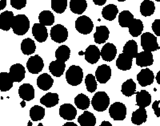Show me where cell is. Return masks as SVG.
<instances>
[{"mask_svg":"<svg viewBox=\"0 0 160 126\" xmlns=\"http://www.w3.org/2000/svg\"><path fill=\"white\" fill-rule=\"evenodd\" d=\"M13 32L17 35H24L30 29V20L25 15H17L14 16L11 24Z\"/></svg>","mask_w":160,"mask_h":126,"instance_id":"obj_1","label":"cell"},{"mask_svg":"<svg viewBox=\"0 0 160 126\" xmlns=\"http://www.w3.org/2000/svg\"><path fill=\"white\" fill-rule=\"evenodd\" d=\"M83 79V71L78 65H71L66 72L67 82L71 86L79 85Z\"/></svg>","mask_w":160,"mask_h":126,"instance_id":"obj_2","label":"cell"},{"mask_svg":"<svg viewBox=\"0 0 160 126\" xmlns=\"http://www.w3.org/2000/svg\"><path fill=\"white\" fill-rule=\"evenodd\" d=\"M93 108L97 112H104L110 104V97L105 92H98L91 100Z\"/></svg>","mask_w":160,"mask_h":126,"instance_id":"obj_3","label":"cell"},{"mask_svg":"<svg viewBox=\"0 0 160 126\" xmlns=\"http://www.w3.org/2000/svg\"><path fill=\"white\" fill-rule=\"evenodd\" d=\"M141 46L143 51H155L159 49V45L155 35L151 32H144L141 35Z\"/></svg>","mask_w":160,"mask_h":126,"instance_id":"obj_4","label":"cell"},{"mask_svg":"<svg viewBox=\"0 0 160 126\" xmlns=\"http://www.w3.org/2000/svg\"><path fill=\"white\" fill-rule=\"evenodd\" d=\"M94 28L92 20L87 15H81L75 21V29L82 35H88Z\"/></svg>","mask_w":160,"mask_h":126,"instance_id":"obj_5","label":"cell"},{"mask_svg":"<svg viewBox=\"0 0 160 126\" xmlns=\"http://www.w3.org/2000/svg\"><path fill=\"white\" fill-rule=\"evenodd\" d=\"M50 35L53 41L58 44H62L68 39V31L63 25L57 24L51 28Z\"/></svg>","mask_w":160,"mask_h":126,"instance_id":"obj_6","label":"cell"},{"mask_svg":"<svg viewBox=\"0 0 160 126\" xmlns=\"http://www.w3.org/2000/svg\"><path fill=\"white\" fill-rule=\"evenodd\" d=\"M109 114L114 121H123L127 116V107L121 102H115L110 106Z\"/></svg>","mask_w":160,"mask_h":126,"instance_id":"obj_7","label":"cell"},{"mask_svg":"<svg viewBox=\"0 0 160 126\" xmlns=\"http://www.w3.org/2000/svg\"><path fill=\"white\" fill-rule=\"evenodd\" d=\"M44 68L43 60L38 55L30 57L27 62V68L31 74H38Z\"/></svg>","mask_w":160,"mask_h":126,"instance_id":"obj_8","label":"cell"},{"mask_svg":"<svg viewBox=\"0 0 160 126\" xmlns=\"http://www.w3.org/2000/svg\"><path fill=\"white\" fill-rule=\"evenodd\" d=\"M79 55H84L85 60L87 62L91 64H95L99 60L100 51L96 45L88 46L84 52L80 51Z\"/></svg>","mask_w":160,"mask_h":126,"instance_id":"obj_9","label":"cell"},{"mask_svg":"<svg viewBox=\"0 0 160 126\" xmlns=\"http://www.w3.org/2000/svg\"><path fill=\"white\" fill-rule=\"evenodd\" d=\"M95 79L99 84H106L111 77V68L107 64L98 66L95 71Z\"/></svg>","mask_w":160,"mask_h":126,"instance_id":"obj_10","label":"cell"},{"mask_svg":"<svg viewBox=\"0 0 160 126\" xmlns=\"http://www.w3.org/2000/svg\"><path fill=\"white\" fill-rule=\"evenodd\" d=\"M116 47L115 44H111V43H107L100 51V57H102V60L107 62H111L112 60H114L116 57Z\"/></svg>","mask_w":160,"mask_h":126,"instance_id":"obj_11","label":"cell"},{"mask_svg":"<svg viewBox=\"0 0 160 126\" xmlns=\"http://www.w3.org/2000/svg\"><path fill=\"white\" fill-rule=\"evenodd\" d=\"M155 76L153 71L149 68H144L139 71L137 75V81L138 84L142 87L151 85L154 82Z\"/></svg>","mask_w":160,"mask_h":126,"instance_id":"obj_12","label":"cell"},{"mask_svg":"<svg viewBox=\"0 0 160 126\" xmlns=\"http://www.w3.org/2000/svg\"><path fill=\"white\" fill-rule=\"evenodd\" d=\"M9 75L11 76V79L14 82L19 83L22 81L25 78L26 70L22 64H13L10 68Z\"/></svg>","mask_w":160,"mask_h":126,"instance_id":"obj_13","label":"cell"},{"mask_svg":"<svg viewBox=\"0 0 160 126\" xmlns=\"http://www.w3.org/2000/svg\"><path fill=\"white\" fill-rule=\"evenodd\" d=\"M77 115V110L71 104H63L59 107V116L67 121L75 120Z\"/></svg>","mask_w":160,"mask_h":126,"instance_id":"obj_14","label":"cell"},{"mask_svg":"<svg viewBox=\"0 0 160 126\" xmlns=\"http://www.w3.org/2000/svg\"><path fill=\"white\" fill-rule=\"evenodd\" d=\"M32 35L38 42L43 43L48 39V31L45 26L38 24H35L32 28Z\"/></svg>","mask_w":160,"mask_h":126,"instance_id":"obj_15","label":"cell"},{"mask_svg":"<svg viewBox=\"0 0 160 126\" xmlns=\"http://www.w3.org/2000/svg\"><path fill=\"white\" fill-rule=\"evenodd\" d=\"M135 59H136V64L141 68L151 66L154 63V58H153V55L151 51H141V52L138 53Z\"/></svg>","mask_w":160,"mask_h":126,"instance_id":"obj_16","label":"cell"},{"mask_svg":"<svg viewBox=\"0 0 160 126\" xmlns=\"http://www.w3.org/2000/svg\"><path fill=\"white\" fill-rule=\"evenodd\" d=\"M18 95L23 101H32L35 98V88L30 84H22L18 88Z\"/></svg>","mask_w":160,"mask_h":126,"instance_id":"obj_17","label":"cell"},{"mask_svg":"<svg viewBox=\"0 0 160 126\" xmlns=\"http://www.w3.org/2000/svg\"><path fill=\"white\" fill-rule=\"evenodd\" d=\"M14 13L11 11H5L0 14V29L8 31L11 28Z\"/></svg>","mask_w":160,"mask_h":126,"instance_id":"obj_18","label":"cell"},{"mask_svg":"<svg viewBox=\"0 0 160 126\" xmlns=\"http://www.w3.org/2000/svg\"><path fill=\"white\" fill-rule=\"evenodd\" d=\"M109 29L106 26H98L96 28V31L94 34L95 42L98 44H104L109 39Z\"/></svg>","mask_w":160,"mask_h":126,"instance_id":"obj_19","label":"cell"},{"mask_svg":"<svg viewBox=\"0 0 160 126\" xmlns=\"http://www.w3.org/2000/svg\"><path fill=\"white\" fill-rule=\"evenodd\" d=\"M133 58L128 56L124 53H121L118 55V59L116 60L117 68L122 71H128L132 67Z\"/></svg>","mask_w":160,"mask_h":126,"instance_id":"obj_20","label":"cell"},{"mask_svg":"<svg viewBox=\"0 0 160 126\" xmlns=\"http://www.w3.org/2000/svg\"><path fill=\"white\" fill-rule=\"evenodd\" d=\"M136 94V104L139 108H146L151 104V96L146 90H141L135 92Z\"/></svg>","mask_w":160,"mask_h":126,"instance_id":"obj_21","label":"cell"},{"mask_svg":"<svg viewBox=\"0 0 160 126\" xmlns=\"http://www.w3.org/2000/svg\"><path fill=\"white\" fill-rule=\"evenodd\" d=\"M54 80L48 73L41 74L37 79V86L40 89L43 91H48L53 86Z\"/></svg>","mask_w":160,"mask_h":126,"instance_id":"obj_22","label":"cell"},{"mask_svg":"<svg viewBox=\"0 0 160 126\" xmlns=\"http://www.w3.org/2000/svg\"><path fill=\"white\" fill-rule=\"evenodd\" d=\"M148 119V113L145 108H139L135 112H133L131 116V121L134 124L136 125H141L145 123Z\"/></svg>","mask_w":160,"mask_h":126,"instance_id":"obj_23","label":"cell"},{"mask_svg":"<svg viewBox=\"0 0 160 126\" xmlns=\"http://www.w3.org/2000/svg\"><path fill=\"white\" fill-rule=\"evenodd\" d=\"M65 68H66L65 62L58 60L52 61L49 65L50 72H51V73L55 77L62 76V74L64 73Z\"/></svg>","mask_w":160,"mask_h":126,"instance_id":"obj_24","label":"cell"},{"mask_svg":"<svg viewBox=\"0 0 160 126\" xmlns=\"http://www.w3.org/2000/svg\"><path fill=\"white\" fill-rule=\"evenodd\" d=\"M59 101V97L57 93H53V92H48L42 98L40 99V103L46 106L47 108H52L58 104Z\"/></svg>","mask_w":160,"mask_h":126,"instance_id":"obj_25","label":"cell"},{"mask_svg":"<svg viewBox=\"0 0 160 126\" xmlns=\"http://www.w3.org/2000/svg\"><path fill=\"white\" fill-rule=\"evenodd\" d=\"M78 122L80 126H95L96 117L91 112L85 111L78 118Z\"/></svg>","mask_w":160,"mask_h":126,"instance_id":"obj_26","label":"cell"},{"mask_svg":"<svg viewBox=\"0 0 160 126\" xmlns=\"http://www.w3.org/2000/svg\"><path fill=\"white\" fill-rule=\"evenodd\" d=\"M88 3L87 0H71L70 1V9L73 13L77 15H82L87 10Z\"/></svg>","mask_w":160,"mask_h":126,"instance_id":"obj_27","label":"cell"},{"mask_svg":"<svg viewBox=\"0 0 160 126\" xmlns=\"http://www.w3.org/2000/svg\"><path fill=\"white\" fill-rule=\"evenodd\" d=\"M118 14V9L115 4H109L104 7L102 11V15L105 19L113 21Z\"/></svg>","mask_w":160,"mask_h":126,"instance_id":"obj_28","label":"cell"},{"mask_svg":"<svg viewBox=\"0 0 160 126\" xmlns=\"http://www.w3.org/2000/svg\"><path fill=\"white\" fill-rule=\"evenodd\" d=\"M14 81H12L11 76L8 72L0 73V91L8 92L13 87Z\"/></svg>","mask_w":160,"mask_h":126,"instance_id":"obj_29","label":"cell"},{"mask_svg":"<svg viewBox=\"0 0 160 126\" xmlns=\"http://www.w3.org/2000/svg\"><path fill=\"white\" fill-rule=\"evenodd\" d=\"M134 19V15L129 11H122L118 14V24L122 28H129Z\"/></svg>","mask_w":160,"mask_h":126,"instance_id":"obj_30","label":"cell"},{"mask_svg":"<svg viewBox=\"0 0 160 126\" xmlns=\"http://www.w3.org/2000/svg\"><path fill=\"white\" fill-rule=\"evenodd\" d=\"M155 3L151 0H144L140 5V13L144 17L151 16L155 13Z\"/></svg>","mask_w":160,"mask_h":126,"instance_id":"obj_31","label":"cell"},{"mask_svg":"<svg viewBox=\"0 0 160 126\" xmlns=\"http://www.w3.org/2000/svg\"><path fill=\"white\" fill-rule=\"evenodd\" d=\"M35 50H36V45L35 41L31 39H24L21 43V51L24 55H32L33 53H35Z\"/></svg>","mask_w":160,"mask_h":126,"instance_id":"obj_32","label":"cell"},{"mask_svg":"<svg viewBox=\"0 0 160 126\" xmlns=\"http://www.w3.org/2000/svg\"><path fill=\"white\" fill-rule=\"evenodd\" d=\"M138 44H137V43L135 40L131 39V40H129L126 43V44L123 47L122 53L134 59L138 55Z\"/></svg>","mask_w":160,"mask_h":126,"instance_id":"obj_33","label":"cell"},{"mask_svg":"<svg viewBox=\"0 0 160 126\" xmlns=\"http://www.w3.org/2000/svg\"><path fill=\"white\" fill-rule=\"evenodd\" d=\"M143 28L144 26L142 20H140L138 18H135L128 29H129V33L133 37H138L142 35Z\"/></svg>","mask_w":160,"mask_h":126,"instance_id":"obj_34","label":"cell"},{"mask_svg":"<svg viewBox=\"0 0 160 126\" xmlns=\"http://www.w3.org/2000/svg\"><path fill=\"white\" fill-rule=\"evenodd\" d=\"M121 92L126 97H131L136 92V84L134 82L132 79H129L122 84Z\"/></svg>","mask_w":160,"mask_h":126,"instance_id":"obj_35","label":"cell"},{"mask_svg":"<svg viewBox=\"0 0 160 126\" xmlns=\"http://www.w3.org/2000/svg\"><path fill=\"white\" fill-rule=\"evenodd\" d=\"M39 24L43 26H52L55 23V15L50 11H42L38 15Z\"/></svg>","mask_w":160,"mask_h":126,"instance_id":"obj_36","label":"cell"},{"mask_svg":"<svg viewBox=\"0 0 160 126\" xmlns=\"http://www.w3.org/2000/svg\"><path fill=\"white\" fill-rule=\"evenodd\" d=\"M45 117V108L42 106L35 105L30 109V117L31 121H41Z\"/></svg>","mask_w":160,"mask_h":126,"instance_id":"obj_37","label":"cell"},{"mask_svg":"<svg viewBox=\"0 0 160 126\" xmlns=\"http://www.w3.org/2000/svg\"><path fill=\"white\" fill-rule=\"evenodd\" d=\"M71 55V50L67 45H61L55 51V57L56 60L62 62L68 61Z\"/></svg>","mask_w":160,"mask_h":126,"instance_id":"obj_38","label":"cell"},{"mask_svg":"<svg viewBox=\"0 0 160 126\" xmlns=\"http://www.w3.org/2000/svg\"><path fill=\"white\" fill-rule=\"evenodd\" d=\"M75 104L79 109L86 110L89 108L91 101L88 96L83 93H80L75 98Z\"/></svg>","mask_w":160,"mask_h":126,"instance_id":"obj_39","label":"cell"},{"mask_svg":"<svg viewBox=\"0 0 160 126\" xmlns=\"http://www.w3.org/2000/svg\"><path fill=\"white\" fill-rule=\"evenodd\" d=\"M68 8V0H51V8L58 14H62Z\"/></svg>","mask_w":160,"mask_h":126,"instance_id":"obj_40","label":"cell"},{"mask_svg":"<svg viewBox=\"0 0 160 126\" xmlns=\"http://www.w3.org/2000/svg\"><path fill=\"white\" fill-rule=\"evenodd\" d=\"M85 84L89 92H94L97 89V81L93 74H88L85 79Z\"/></svg>","mask_w":160,"mask_h":126,"instance_id":"obj_41","label":"cell"},{"mask_svg":"<svg viewBox=\"0 0 160 126\" xmlns=\"http://www.w3.org/2000/svg\"><path fill=\"white\" fill-rule=\"evenodd\" d=\"M11 5L16 10H21L27 5V0H11Z\"/></svg>","mask_w":160,"mask_h":126,"instance_id":"obj_42","label":"cell"},{"mask_svg":"<svg viewBox=\"0 0 160 126\" xmlns=\"http://www.w3.org/2000/svg\"><path fill=\"white\" fill-rule=\"evenodd\" d=\"M151 28H152L153 31L155 33V35L156 36H160V19L157 18L153 22L152 25H151Z\"/></svg>","mask_w":160,"mask_h":126,"instance_id":"obj_43","label":"cell"},{"mask_svg":"<svg viewBox=\"0 0 160 126\" xmlns=\"http://www.w3.org/2000/svg\"><path fill=\"white\" fill-rule=\"evenodd\" d=\"M160 101H155L152 104V108L155 112V114L157 117H160Z\"/></svg>","mask_w":160,"mask_h":126,"instance_id":"obj_44","label":"cell"},{"mask_svg":"<svg viewBox=\"0 0 160 126\" xmlns=\"http://www.w3.org/2000/svg\"><path fill=\"white\" fill-rule=\"evenodd\" d=\"M92 1L97 6H102L107 2V0H92Z\"/></svg>","mask_w":160,"mask_h":126,"instance_id":"obj_45","label":"cell"},{"mask_svg":"<svg viewBox=\"0 0 160 126\" xmlns=\"http://www.w3.org/2000/svg\"><path fill=\"white\" fill-rule=\"evenodd\" d=\"M7 6V0H0V11H2Z\"/></svg>","mask_w":160,"mask_h":126,"instance_id":"obj_46","label":"cell"},{"mask_svg":"<svg viewBox=\"0 0 160 126\" xmlns=\"http://www.w3.org/2000/svg\"><path fill=\"white\" fill-rule=\"evenodd\" d=\"M99 126H112V124L109 122V121H103L101 124Z\"/></svg>","mask_w":160,"mask_h":126,"instance_id":"obj_47","label":"cell"},{"mask_svg":"<svg viewBox=\"0 0 160 126\" xmlns=\"http://www.w3.org/2000/svg\"><path fill=\"white\" fill-rule=\"evenodd\" d=\"M62 126H78L75 123L72 122V121H69V122H67L63 124Z\"/></svg>","mask_w":160,"mask_h":126,"instance_id":"obj_48","label":"cell"},{"mask_svg":"<svg viewBox=\"0 0 160 126\" xmlns=\"http://www.w3.org/2000/svg\"><path fill=\"white\" fill-rule=\"evenodd\" d=\"M156 81H157V83H158V84H160V71H158V73H157V76H156Z\"/></svg>","mask_w":160,"mask_h":126,"instance_id":"obj_49","label":"cell"},{"mask_svg":"<svg viewBox=\"0 0 160 126\" xmlns=\"http://www.w3.org/2000/svg\"><path fill=\"white\" fill-rule=\"evenodd\" d=\"M28 126H33L32 125V122H31V121H28ZM38 126H43V124H42V123H39V124H38Z\"/></svg>","mask_w":160,"mask_h":126,"instance_id":"obj_50","label":"cell"},{"mask_svg":"<svg viewBox=\"0 0 160 126\" xmlns=\"http://www.w3.org/2000/svg\"><path fill=\"white\" fill-rule=\"evenodd\" d=\"M117 1H118V2H125L126 0H117Z\"/></svg>","mask_w":160,"mask_h":126,"instance_id":"obj_51","label":"cell"},{"mask_svg":"<svg viewBox=\"0 0 160 126\" xmlns=\"http://www.w3.org/2000/svg\"><path fill=\"white\" fill-rule=\"evenodd\" d=\"M155 1H158V2H159V0H155Z\"/></svg>","mask_w":160,"mask_h":126,"instance_id":"obj_52","label":"cell"}]
</instances>
